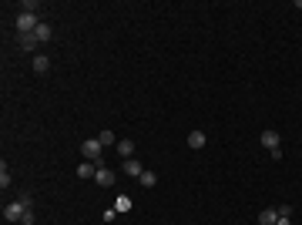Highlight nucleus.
Returning <instances> with one entry per match:
<instances>
[{"instance_id":"obj_1","label":"nucleus","mask_w":302,"mask_h":225,"mask_svg":"<svg viewBox=\"0 0 302 225\" xmlns=\"http://www.w3.org/2000/svg\"><path fill=\"white\" fill-rule=\"evenodd\" d=\"M27 212H30V195H27V192L17 198V202L3 205V219H7V222H24V215H27Z\"/></svg>"},{"instance_id":"obj_2","label":"nucleus","mask_w":302,"mask_h":225,"mask_svg":"<svg viewBox=\"0 0 302 225\" xmlns=\"http://www.w3.org/2000/svg\"><path fill=\"white\" fill-rule=\"evenodd\" d=\"M14 27H17V34H34V30L40 27V20H37V14H17V20H14Z\"/></svg>"},{"instance_id":"obj_3","label":"nucleus","mask_w":302,"mask_h":225,"mask_svg":"<svg viewBox=\"0 0 302 225\" xmlns=\"http://www.w3.org/2000/svg\"><path fill=\"white\" fill-rule=\"evenodd\" d=\"M101 151H104V144L97 138H88L81 144V155H84V162H101Z\"/></svg>"},{"instance_id":"obj_4","label":"nucleus","mask_w":302,"mask_h":225,"mask_svg":"<svg viewBox=\"0 0 302 225\" xmlns=\"http://www.w3.org/2000/svg\"><path fill=\"white\" fill-rule=\"evenodd\" d=\"M94 165H97V175H94V182H97L101 188H111V185H114V171L104 165V158H101V162H94Z\"/></svg>"},{"instance_id":"obj_5","label":"nucleus","mask_w":302,"mask_h":225,"mask_svg":"<svg viewBox=\"0 0 302 225\" xmlns=\"http://www.w3.org/2000/svg\"><path fill=\"white\" fill-rule=\"evenodd\" d=\"M262 148H269L272 155H275V151H282V148H279V135H275V131H262Z\"/></svg>"},{"instance_id":"obj_6","label":"nucleus","mask_w":302,"mask_h":225,"mask_svg":"<svg viewBox=\"0 0 302 225\" xmlns=\"http://www.w3.org/2000/svg\"><path fill=\"white\" fill-rule=\"evenodd\" d=\"M114 148H118V155H121V158H134V141H131V138H121L118 144H114Z\"/></svg>"},{"instance_id":"obj_7","label":"nucleus","mask_w":302,"mask_h":225,"mask_svg":"<svg viewBox=\"0 0 302 225\" xmlns=\"http://www.w3.org/2000/svg\"><path fill=\"white\" fill-rule=\"evenodd\" d=\"M279 222V208H262L259 212V225H275Z\"/></svg>"},{"instance_id":"obj_8","label":"nucleus","mask_w":302,"mask_h":225,"mask_svg":"<svg viewBox=\"0 0 302 225\" xmlns=\"http://www.w3.org/2000/svg\"><path fill=\"white\" fill-rule=\"evenodd\" d=\"M34 37H37V44H47V41L54 37V30H51V24H44V20H40V27L34 30Z\"/></svg>"},{"instance_id":"obj_9","label":"nucleus","mask_w":302,"mask_h":225,"mask_svg":"<svg viewBox=\"0 0 302 225\" xmlns=\"http://www.w3.org/2000/svg\"><path fill=\"white\" fill-rule=\"evenodd\" d=\"M205 131H198V128H195V131H191V135H188V148H195V151H198V148H205Z\"/></svg>"},{"instance_id":"obj_10","label":"nucleus","mask_w":302,"mask_h":225,"mask_svg":"<svg viewBox=\"0 0 302 225\" xmlns=\"http://www.w3.org/2000/svg\"><path fill=\"white\" fill-rule=\"evenodd\" d=\"M141 162H134V158H124V175H131V178H141Z\"/></svg>"},{"instance_id":"obj_11","label":"nucleus","mask_w":302,"mask_h":225,"mask_svg":"<svg viewBox=\"0 0 302 225\" xmlns=\"http://www.w3.org/2000/svg\"><path fill=\"white\" fill-rule=\"evenodd\" d=\"M94 175H97V165L94 162H81L77 165V178H94Z\"/></svg>"},{"instance_id":"obj_12","label":"nucleus","mask_w":302,"mask_h":225,"mask_svg":"<svg viewBox=\"0 0 302 225\" xmlns=\"http://www.w3.org/2000/svg\"><path fill=\"white\" fill-rule=\"evenodd\" d=\"M47 67H51V57L47 54H34V71H37V74H47Z\"/></svg>"},{"instance_id":"obj_13","label":"nucleus","mask_w":302,"mask_h":225,"mask_svg":"<svg viewBox=\"0 0 302 225\" xmlns=\"http://www.w3.org/2000/svg\"><path fill=\"white\" fill-rule=\"evenodd\" d=\"M17 44H20V51H34V47H37V37H34V34H20Z\"/></svg>"},{"instance_id":"obj_14","label":"nucleus","mask_w":302,"mask_h":225,"mask_svg":"<svg viewBox=\"0 0 302 225\" xmlns=\"http://www.w3.org/2000/svg\"><path fill=\"white\" fill-rule=\"evenodd\" d=\"M138 182H141L145 188H154V185H158V175H154V171H141V178H138Z\"/></svg>"},{"instance_id":"obj_15","label":"nucleus","mask_w":302,"mask_h":225,"mask_svg":"<svg viewBox=\"0 0 302 225\" xmlns=\"http://www.w3.org/2000/svg\"><path fill=\"white\" fill-rule=\"evenodd\" d=\"M114 212H131V198H128V195H121L118 202H114Z\"/></svg>"},{"instance_id":"obj_16","label":"nucleus","mask_w":302,"mask_h":225,"mask_svg":"<svg viewBox=\"0 0 302 225\" xmlns=\"http://www.w3.org/2000/svg\"><path fill=\"white\" fill-rule=\"evenodd\" d=\"M97 141H101L104 148H108V144H114V131H101V135H97Z\"/></svg>"},{"instance_id":"obj_17","label":"nucleus","mask_w":302,"mask_h":225,"mask_svg":"<svg viewBox=\"0 0 302 225\" xmlns=\"http://www.w3.org/2000/svg\"><path fill=\"white\" fill-rule=\"evenodd\" d=\"M0 185H3V188L10 185V171H7V165H0Z\"/></svg>"},{"instance_id":"obj_18","label":"nucleus","mask_w":302,"mask_h":225,"mask_svg":"<svg viewBox=\"0 0 302 225\" xmlns=\"http://www.w3.org/2000/svg\"><path fill=\"white\" fill-rule=\"evenodd\" d=\"M279 219H292V205H279Z\"/></svg>"},{"instance_id":"obj_19","label":"nucleus","mask_w":302,"mask_h":225,"mask_svg":"<svg viewBox=\"0 0 302 225\" xmlns=\"http://www.w3.org/2000/svg\"><path fill=\"white\" fill-rule=\"evenodd\" d=\"M275 225H292V219H279V222H275Z\"/></svg>"}]
</instances>
